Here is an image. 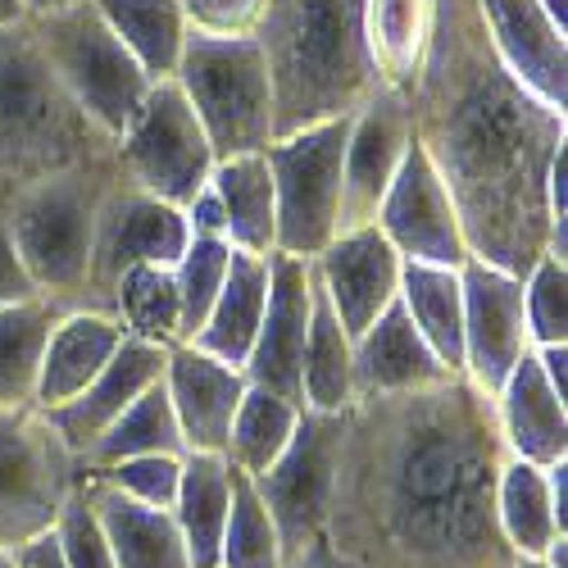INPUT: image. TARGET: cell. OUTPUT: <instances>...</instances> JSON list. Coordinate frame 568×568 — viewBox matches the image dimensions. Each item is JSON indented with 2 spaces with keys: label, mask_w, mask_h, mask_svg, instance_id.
<instances>
[{
  "label": "cell",
  "mask_w": 568,
  "mask_h": 568,
  "mask_svg": "<svg viewBox=\"0 0 568 568\" xmlns=\"http://www.w3.org/2000/svg\"><path fill=\"white\" fill-rule=\"evenodd\" d=\"M505 442L464 373L400 396H355L323 537L346 568H509L496 524Z\"/></svg>",
  "instance_id": "6da1fadb"
},
{
  "label": "cell",
  "mask_w": 568,
  "mask_h": 568,
  "mask_svg": "<svg viewBox=\"0 0 568 568\" xmlns=\"http://www.w3.org/2000/svg\"><path fill=\"white\" fill-rule=\"evenodd\" d=\"M414 141L455 201L468 255L524 277L550 255L546 178L568 146V110L546 105L496 55L478 0H433L405 87Z\"/></svg>",
  "instance_id": "7a4b0ae2"
},
{
  "label": "cell",
  "mask_w": 568,
  "mask_h": 568,
  "mask_svg": "<svg viewBox=\"0 0 568 568\" xmlns=\"http://www.w3.org/2000/svg\"><path fill=\"white\" fill-rule=\"evenodd\" d=\"M255 41L273 87V136L355 114L377 87L364 0H268Z\"/></svg>",
  "instance_id": "3957f363"
},
{
  "label": "cell",
  "mask_w": 568,
  "mask_h": 568,
  "mask_svg": "<svg viewBox=\"0 0 568 568\" xmlns=\"http://www.w3.org/2000/svg\"><path fill=\"white\" fill-rule=\"evenodd\" d=\"M105 151L114 141L73 105L32 28H0V196Z\"/></svg>",
  "instance_id": "277c9868"
},
{
  "label": "cell",
  "mask_w": 568,
  "mask_h": 568,
  "mask_svg": "<svg viewBox=\"0 0 568 568\" xmlns=\"http://www.w3.org/2000/svg\"><path fill=\"white\" fill-rule=\"evenodd\" d=\"M114 178H119V160H114V151H105L82 164L41 173L0 196L10 242L41 296L82 305L97 219H101V205H105V192L114 186Z\"/></svg>",
  "instance_id": "5b68a950"
},
{
  "label": "cell",
  "mask_w": 568,
  "mask_h": 568,
  "mask_svg": "<svg viewBox=\"0 0 568 568\" xmlns=\"http://www.w3.org/2000/svg\"><path fill=\"white\" fill-rule=\"evenodd\" d=\"M173 82L196 110L214 160L255 155L273 141V87L255 37L186 32Z\"/></svg>",
  "instance_id": "8992f818"
},
{
  "label": "cell",
  "mask_w": 568,
  "mask_h": 568,
  "mask_svg": "<svg viewBox=\"0 0 568 568\" xmlns=\"http://www.w3.org/2000/svg\"><path fill=\"white\" fill-rule=\"evenodd\" d=\"M28 28L87 123L114 141L141 110L155 78L132 60V51L110 32L91 0H78L55 14H37L28 19Z\"/></svg>",
  "instance_id": "52a82bcc"
},
{
  "label": "cell",
  "mask_w": 568,
  "mask_h": 568,
  "mask_svg": "<svg viewBox=\"0 0 568 568\" xmlns=\"http://www.w3.org/2000/svg\"><path fill=\"white\" fill-rule=\"evenodd\" d=\"M351 114L282 132L264 146L277 196V251L314 260L342 227V155Z\"/></svg>",
  "instance_id": "ba28073f"
},
{
  "label": "cell",
  "mask_w": 568,
  "mask_h": 568,
  "mask_svg": "<svg viewBox=\"0 0 568 568\" xmlns=\"http://www.w3.org/2000/svg\"><path fill=\"white\" fill-rule=\"evenodd\" d=\"M78 483L82 459L45 409H0V550L51 532Z\"/></svg>",
  "instance_id": "9c48e42d"
},
{
  "label": "cell",
  "mask_w": 568,
  "mask_h": 568,
  "mask_svg": "<svg viewBox=\"0 0 568 568\" xmlns=\"http://www.w3.org/2000/svg\"><path fill=\"white\" fill-rule=\"evenodd\" d=\"M114 160H119L123 182L141 186V192H151L178 210L196 192H205L210 173L219 164L196 110L186 105L182 87L173 78L151 82L132 123L114 136Z\"/></svg>",
  "instance_id": "30bf717a"
},
{
  "label": "cell",
  "mask_w": 568,
  "mask_h": 568,
  "mask_svg": "<svg viewBox=\"0 0 568 568\" xmlns=\"http://www.w3.org/2000/svg\"><path fill=\"white\" fill-rule=\"evenodd\" d=\"M337 450H342V414H314L305 409L296 433L255 483V491L264 496L277 537H282V555L305 550L323 524H327V500H333V478H337Z\"/></svg>",
  "instance_id": "8fae6325"
},
{
  "label": "cell",
  "mask_w": 568,
  "mask_h": 568,
  "mask_svg": "<svg viewBox=\"0 0 568 568\" xmlns=\"http://www.w3.org/2000/svg\"><path fill=\"white\" fill-rule=\"evenodd\" d=\"M192 242V227L186 214L141 186L123 182V173L114 178V186L105 192L101 219H97V242H91V273H87V296L82 305H101L110 301L114 282L136 268V264H164L173 268L178 255Z\"/></svg>",
  "instance_id": "7c38bea8"
},
{
  "label": "cell",
  "mask_w": 568,
  "mask_h": 568,
  "mask_svg": "<svg viewBox=\"0 0 568 568\" xmlns=\"http://www.w3.org/2000/svg\"><path fill=\"white\" fill-rule=\"evenodd\" d=\"M464 292V377L478 392L496 396L509 368L532 351L524 318V277L468 255L459 264Z\"/></svg>",
  "instance_id": "4fadbf2b"
},
{
  "label": "cell",
  "mask_w": 568,
  "mask_h": 568,
  "mask_svg": "<svg viewBox=\"0 0 568 568\" xmlns=\"http://www.w3.org/2000/svg\"><path fill=\"white\" fill-rule=\"evenodd\" d=\"M373 227L396 246L400 260L450 264V268H459L468 260V242H464L455 201H450L442 173L433 169L428 155H423L418 141L405 151L400 173L392 178L383 205L373 214Z\"/></svg>",
  "instance_id": "5bb4252c"
},
{
  "label": "cell",
  "mask_w": 568,
  "mask_h": 568,
  "mask_svg": "<svg viewBox=\"0 0 568 568\" xmlns=\"http://www.w3.org/2000/svg\"><path fill=\"white\" fill-rule=\"evenodd\" d=\"M409 146H414L409 97L400 87H377L351 114L346 155H342V227L337 232L373 223Z\"/></svg>",
  "instance_id": "9a60e30c"
},
{
  "label": "cell",
  "mask_w": 568,
  "mask_h": 568,
  "mask_svg": "<svg viewBox=\"0 0 568 568\" xmlns=\"http://www.w3.org/2000/svg\"><path fill=\"white\" fill-rule=\"evenodd\" d=\"M310 310H314V260L301 255H268V301L255 327L251 355L242 364L251 387H268L301 400V355L310 337Z\"/></svg>",
  "instance_id": "2e32d148"
},
{
  "label": "cell",
  "mask_w": 568,
  "mask_h": 568,
  "mask_svg": "<svg viewBox=\"0 0 568 568\" xmlns=\"http://www.w3.org/2000/svg\"><path fill=\"white\" fill-rule=\"evenodd\" d=\"M400 268H405V260L373 223L337 232L333 242L314 255L318 287L351 337H359L364 327L400 296Z\"/></svg>",
  "instance_id": "e0dca14e"
},
{
  "label": "cell",
  "mask_w": 568,
  "mask_h": 568,
  "mask_svg": "<svg viewBox=\"0 0 568 568\" xmlns=\"http://www.w3.org/2000/svg\"><path fill=\"white\" fill-rule=\"evenodd\" d=\"M246 373L192 346V342H178L169 346L164 359V396L173 405L178 418V433L186 450H201V455H223L227 446V428H232V414L246 396Z\"/></svg>",
  "instance_id": "ac0fdd59"
},
{
  "label": "cell",
  "mask_w": 568,
  "mask_h": 568,
  "mask_svg": "<svg viewBox=\"0 0 568 568\" xmlns=\"http://www.w3.org/2000/svg\"><path fill=\"white\" fill-rule=\"evenodd\" d=\"M478 10L505 69L546 105L568 110V28L541 0H478Z\"/></svg>",
  "instance_id": "d6986e66"
},
{
  "label": "cell",
  "mask_w": 568,
  "mask_h": 568,
  "mask_svg": "<svg viewBox=\"0 0 568 568\" xmlns=\"http://www.w3.org/2000/svg\"><path fill=\"white\" fill-rule=\"evenodd\" d=\"M164 359H169V346H155V342H141V337H123V346L110 355V364L91 377V383L55 405L45 409V418L55 423V433L69 442V450L82 459L91 446H97V437L110 428V423L136 400L146 396L160 377H164Z\"/></svg>",
  "instance_id": "ffe728a7"
},
{
  "label": "cell",
  "mask_w": 568,
  "mask_h": 568,
  "mask_svg": "<svg viewBox=\"0 0 568 568\" xmlns=\"http://www.w3.org/2000/svg\"><path fill=\"white\" fill-rule=\"evenodd\" d=\"M491 409H496L505 455L532 459V464L568 459V400L546 383L532 351L518 359L509 368V377L496 387Z\"/></svg>",
  "instance_id": "44dd1931"
},
{
  "label": "cell",
  "mask_w": 568,
  "mask_h": 568,
  "mask_svg": "<svg viewBox=\"0 0 568 568\" xmlns=\"http://www.w3.org/2000/svg\"><path fill=\"white\" fill-rule=\"evenodd\" d=\"M455 377L418 337L405 305L392 301L364 333L355 337V396H400L423 392Z\"/></svg>",
  "instance_id": "7402d4cb"
},
{
  "label": "cell",
  "mask_w": 568,
  "mask_h": 568,
  "mask_svg": "<svg viewBox=\"0 0 568 568\" xmlns=\"http://www.w3.org/2000/svg\"><path fill=\"white\" fill-rule=\"evenodd\" d=\"M123 323L101 310V305H64L55 318L51 337L41 351V373H37V409H55L73 400L91 377H97L110 355L123 346Z\"/></svg>",
  "instance_id": "603a6c76"
},
{
  "label": "cell",
  "mask_w": 568,
  "mask_h": 568,
  "mask_svg": "<svg viewBox=\"0 0 568 568\" xmlns=\"http://www.w3.org/2000/svg\"><path fill=\"white\" fill-rule=\"evenodd\" d=\"M82 496L91 500V509L101 518L114 568H192L169 509L141 505V500L114 491L110 483L91 478V473H82Z\"/></svg>",
  "instance_id": "cb8c5ba5"
},
{
  "label": "cell",
  "mask_w": 568,
  "mask_h": 568,
  "mask_svg": "<svg viewBox=\"0 0 568 568\" xmlns=\"http://www.w3.org/2000/svg\"><path fill=\"white\" fill-rule=\"evenodd\" d=\"M210 186L223 210V236L232 251L246 255H273L277 251V196L264 151L219 160L210 173Z\"/></svg>",
  "instance_id": "d4e9b609"
},
{
  "label": "cell",
  "mask_w": 568,
  "mask_h": 568,
  "mask_svg": "<svg viewBox=\"0 0 568 568\" xmlns=\"http://www.w3.org/2000/svg\"><path fill=\"white\" fill-rule=\"evenodd\" d=\"M496 524L514 555H546L555 537H568V514L555 505L550 464L505 455L496 478Z\"/></svg>",
  "instance_id": "484cf974"
},
{
  "label": "cell",
  "mask_w": 568,
  "mask_h": 568,
  "mask_svg": "<svg viewBox=\"0 0 568 568\" xmlns=\"http://www.w3.org/2000/svg\"><path fill=\"white\" fill-rule=\"evenodd\" d=\"M227 505H232V464L223 455H182V483L173 500V524L182 532L186 559L192 568H219L223 528H227Z\"/></svg>",
  "instance_id": "4316f807"
},
{
  "label": "cell",
  "mask_w": 568,
  "mask_h": 568,
  "mask_svg": "<svg viewBox=\"0 0 568 568\" xmlns=\"http://www.w3.org/2000/svg\"><path fill=\"white\" fill-rule=\"evenodd\" d=\"M264 301H268V255L232 251L227 277L201 323V333L192 337V346L242 368L251 355V342H255V327L264 318Z\"/></svg>",
  "instance_id": "83f0119b"
},
{
  "label": "cell",
  "mask_w": 568,
  "mask_h": 568,
  "mask_svg": "<svg viewBox=\"0 0 568 568\" xmlns=\"http://www.w3.org/2000/svg\"><path fill=\"white\" fill-rule=\"evenodd\" d=\"M301 405L314 414H342L355 405V337L342 327L337 310L327 305L314 277L310 337L301 355Z\"/></svg>",
  "instance_id": "f1b7e54d"
},
{
  "label": "cell",
  "mask_w": 568,
  "mask_h": 568,
  "mask_svg": "<svg viewBox=\"0 0 568 568\" xmlns=\"http://www.w3.org/2000/svg\"><path fill=\"white\" fill-rule=\"evenodd\" d=\"M418 327L428 351L450 368L464 373V292H459V268L450 264H414L400 268V296H396Z\"/></svg>",
  "instance_id": "f546056e"
},
{
  "label": "cell",
  "mask_w": 568,
  "mask_h": 568,
  "mask_svg": "<svg viewBox=\"0 0 568 568\" xmlns=\"http://www.w3.org/2000/svg\"><path fill=\"white\" fill-rule=\"evenodd\" d=\"M60 314H64V301L55 296H32L0 310V409L37 405L41 351Z\"/></svg>",
  "instance_id": "4dcf8cb0"
},
{
  "label": "cell",
  "mask_w": 568,
  "mask_h": 568,
  "mask_svg": "<svg viewBox=\"0 0 568 568\" xmlns=\"http://www.w3.org/2000/svg\"><path fill=\"white\" fill-rule=\"evenodd\" d=\"M110 23V32L132 51V60L146 69L155 82L173 78L182 45H186V14L178 0H91Z\"/></svg>",
  "instance_id": "1f68e13d"
},
{
  "label": "cell",
  "mask_w": 568,
  "mask_h": 568,
  "mask_svg": "<svg viewBox=\"0 0 568 568\" xmlns=\"http://www.w3.org/2000/svg\"><path fill=\"white\" fill-rule=\"evenodd\" d=\"M305 405L282 396V392H268V387H246L242 405L232 414V428H227V446H223V459L246 473V478H260V473L287 450L296 423H301Z\"/></svg>",
  "instance_id": "d6a6232c"
},
{
  "label": "cell",
  "mask_w": 568,
  "mask_h": 568,
  "mask_svg": "<svg viewBox=\"0 0 568 568\" xmlns=\"http://www.w3.org/2000/svg\"><path fill=\"white\" fill-rule=\"evenodd\" d=\"M433 28V0H364V37L383 87H409Z\"/></svg>",
  "instance_id": "836d02e7"
},
{
  "label": "cell",
  "mask_w": 568,
  "mask_h": 568,
  "mask_svg": "<svg viewBox=\"0 0 568 568\" xmlns=\"http://www.w3.org/2000/svg\"><path fill=\"white\" fill-rule=\"evenodd\" d=\"M105 310L123 323L128 337L155 342V346H178L182 342L178 282H173V268H164V264H136V268H128L114 282Z\"/></svg>",
  "instance_id": "e575fe53"
},
{
  "label": "cell",
  "mask_w": 568,
  "mask_h": 568,
  "mask_svg": "<svg viewBox=\"0 0 568 568\" xmlns=\"http://www.w3.org/2000/svg\"><path fill=\"white\" fill-rule=\"evenodd\" d=\"M132 455H186L173 405L164 396V377L146 396H136L97 437V446L82 455V468H105V464H119V459H132Z\"/></svg>",
  "instance_id": "d590c367"
},
{
  "label": "cell",
  "mask_w": 568,
  "mask_h": 568,
  "mask_svg": "<svg viewBox=\"0 0 568 568\" xmlns=\"http://www.w3.org/2000/svg\"><path fill=\"white\" fill-rule=\"evenodd\" d=\"M282 564H287V555H282V537L264 496L255 491L246 473L232 468V505H227L219 568H282Z\"/></svg>",
  "instance_id": "8d00e7d4"
},
{
  "label": "cell",
  "mask_w": 568,
  "mask_h": 568,
  "mask_svg": "<svg viewBox=\"0 0 568 568\" xmlns=\"http://www.w3.org/2000/svg\"><path fill=\"white\" fill-rule=\"evenodd\" d=\"M227 260L232 246L223 236H192L186 251L173 264V282H178V310H182V342H192L201 333V323L227 277Z\"/></svg>",
  "instance_id": "74e56055"
},
{
  "label": "cell",
  "mask_w": 568,
  "mask_h": 568,
  "mask_svg": "<svg viewBox=\"0 0 568 568\" xmlns=\"http://www.w3.org/2000/svg\"><path fill=\"white\" fill-rule=\"evenodd\" d=\"M524 318L532 346H568V260L541 255L524 273Z\"/></svg>",
  "instance_id": "f35d334b"
},
{
  "label": "cell",
  "mask_w": 568,
  "mask_h": 568,
  "mask_svg": "<svg viewBox=\"0 0 568 568\" xmlns=\"http://www.w3.org/2000/svg\"><path fill=\"white\" fill-rule=\"evenodd\" d=\"M91 478L110 483L114 491L141 500V505H155V509H173L178 500V483H182V455H132L105 468H82Z\"/></svg>",
  "instance_id": "ab89813d"
},
{
  "label": "cell",
  "mask_w": 568,
  "mask_h": 568,
  "mask_svg": "<svg viewBox=\"0 0 568 568\" xmlns=\"http://www.w3.org/2000/svg\"><path fill=\"white\" fill-rule=\"evenodd\" d=\"M55 541H60L64 568H114L110 541L101 532L97 509H91V500L82 496V483H78V491L69 496V505L55 518Z\"/></svg>",
  "instance_id": "60d3db41"
},
{
  "label": "cell",
  "mask_w": 568,
  "mask_h": 568,
  "mask_svg": "<svg viewBox=\"0 0 568 568\" xmlns=\"http://www.w3.org/2000/svg\"><path fill=\"white\" fill-rule=\"evenodd\" d=\"M186 28L214 37H255L268 0H178Z\"/></svg>",
  "instance_id": "b9f144b4"
},
{
  "label": "cell",
  "mask_w": 568,
  "mask_h": 568,
  "mask_svg": "<svg viewBox=\"0 0 568 568\" xmlns=\"http://www.w3.org/2000/svg\"><path fill=\"white\" fill-rule=\"evenodd\" d=\"M32 296H41V292H37V282L28 277V268H23V260H19L14 242H10L6 214H0V310L19 305V301H32Z\"/></svg>",
  "instance_id": "7bdbcfd3"
},
{
  "label": "cell",
  "mask_w": 568,
  "mask_h": 568,
  "mask_svg": "<svg viewBox=\"0 0 568 568\" xmlns=\"http://www.w3.org/2000/svg\"><path fill=\"white\" fill-rule=\"evenodd\" d=\"M10 559H14V568H64L55 528H51V532H41V537H32V541H23V546H14Z\"/></svg>",
  "instance_id": "ee69618b"
},
{
  "label": "cell",
  "mask_w": 568,
  "mask_h": 568,
  "mask_svg": "<svg viewBox=\"0 0 568 568\" xmlns=\"http://www.w3.org/2000/svg\"><path fill=\"white\" fill-rule=\"evenodd\" d=\"M282 568H346V559L333 550V541H327V537L318 532L305 550H296L287 564H282Z\"/></svg>",
  "instance_id": "f6af8a7d"
},
{
  "label": "cell",
  "mask_w": 568,
  "mask_h": 568,
  "mask_svg": "<svg viewBox=\"0 0 568 568\" xmlns=\"http://www.w3.org/2000/svg\"><path fill=\"white\" fill-rule=\"evenodd\" d=\"M541 373H546V383L568 400V346H532Z\"/></svg>",
  "instance_id": "bcb514c9"
},
{
  "label": "cell",
  "mask_w": 568,
  "mask_h": 568,
  "mask_svg": "<svg viewBox=\"0 0 568 568\" xmlns=\"http://www.w3.org/2000/svg\"><path fill=\"white\" fill-rule=\"evenodd\" d=\"M14 23H28V6L23 0H0V28H14Z\"/></svg>",
  "instance_id": "7dc6e473"
},
{
  "label": "cell",
  "mask_w": 568,
  "mask_h": 568,
  "mask_svg": "<svg viewBox=\"0 0 568 568\" xmlns=\"http://www.w3.org/2000/svg\"><path fill=\"white\" fill-rule=\"evenodd\" d=\"M28 6V19H37V14H55V10H69V6H78V0H23Z\"/></svg>",
  "instance_id": "c3c4849f"
},
{
  "label": "cell",
  "mask_w": 568,
  "mask_h": 568,
  "mask_svg": "<svg viewBox=\"0 0 568 568\" xmlns=\"http://www.w3.org/2000/svg\"><path fill=\"white\" fill-rule=\"evenodd\" d=\"M541 6L550 10V19H555L559 28H568V0H541Z\"/></svg>",
  "instance_id": "681fc988"
},
{
  "label": "cell",
  "mask_w": 568,
  "mask_h": 568,
  "mask_svg": "<svg viewBox=\"0 0 568 568\" xmlns=\"http://www.w3.org/2000/svg\"><path fill=\"white\" fill-rule=\"evenodd\" d=\"M509 568H550L541 555H514V564Z\"/></svg>",
  "instance_id": "f907efd6"
},
{
  "label": "cell",
  "mask_w": 568,
  "mask_h": 568,
  "mask_svg": "<svg viewBox=\"0 0 568 568\" xmlns=\"http://www.w3.org/2000/svg\"><path fill=\"white\" fill-rule=\"evenodd\" d=\"M0 568H14V559H10V550H0Z\"/></svg>",
  "instance_id": "816d5d0a"
}]
</instances>
